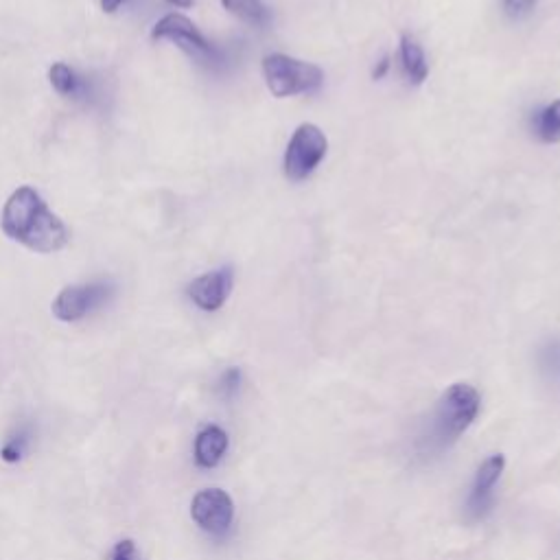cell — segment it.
<instances>
[{
	"mask_svg": "<svg viewBox=\"0 0 560 560\" xmlns=\"http://www.w3.org/2000/svg\"><path fill=\"white\" fill-rule=\"evenodd\" d=\"M241 385V370L239 368H228L219 379V390L224 396H232Z\"/></svg>",
	"mask_w": 560,
	"mask_h": 560,
	"instance_id": "16",
	"label": "cell"
},
{
	"mask_svg": "<svg viewBox=\"0 0 560 560\" xmlns=\"http://www.w3.org/2000/svg\"><path fill=\"white\" fill-rule=\"evenodd\" d=\"M123 3L125 0H101V7H103V11H108V14H114V11L119 9Z\"/></svg>",
	"mask_w": 560,
	"mask_h": 560,
	"instance_id": "19",
	"label": "cell"
},
{
	"mask_svg": "<svg viewBox=\"0 0 560 560\" xmlns=\"http://www.w3.org/2000/svg\"><path fill=\"white\" fill-rule=\"evenodd\" d=\"M51 84L55 88V92H60L62 97H73V99H84L86 95H90V86L84 77H79L73 68L57 62L51 68Z\"/></svg>",
	"mask_w": 560,
	"mask_h": 560,
	"instance_id": "12",
	"label": "cell"
},
{
	"mask_svg": "<svg viewBox=\"0 0 560 560\" xmlns=\"http://www.w3.org/2000/svg\"><path fill=\"white\" fill-rule=\"evenodd\" d=\"M228 451V434L217 425L204 427L195 438V464L200 469H215Z\"/></svg>",
	"mask_w": 560,
	"mask_h": 560,
	"instance_id": "10",
	"label": "cell"
},
{
	"mask_svg": "<svg viewBox=\"0 0 560 560\" xmlns=\"http://www.w3.org/2000/svg\"><path fill=\"white\" fill-rule=\"evenodd\" d=\"M536 136L543 143H560V99L547 105L536 116Z\"/></svg>",
	"mask_w": 560,
	"mask_h": 560,
	"instance_id": "14",
	"label": "cell"
},
{
	"mask_svg": "<svg viewBox=\"0 0 560 560\" xmlns=\"http://www.w3.org/2000/svg\"><path fill=\"white\" fill-rule=\"evenodd\" d=\"M221 5L228 14L237 16L252 27H265L272 20L270 9L265 7L263 0H221Z\"/></svg>",
	"mask_w": 560,
	"mask_h": 560,
	"instance_id": "13",
	"label": "cell"
},
{
	"mask_svg": "<svg viewBox=\"0 0 560 560\" xmlns=\"http://www.w3.org/2000/svg\"><path fill=\"white\" fill-rule=\"evenodd\" d=\"M154 40H171L180 46V49L191 55L197 64L208 68H219L224 64V53L217 46L210 44L204 35L197 31L193 22L182 14H167L156 22L154 31H151Z\"/></svg>",
	"mask_w": 560,
	"mask_h": 560,
	"instance_id": "4",
	"label": "cell"
},
{
	"mask_svg": "<svg viewBox=\"0 0 560 560\" xmlns=\"http://www.w3.org/2000/svg\"><path fill=\"white\" fill-rule=\"evenodd\" d=\"M108 285H73L62 289L53 302V315L62 322H77L110 298Z\"/></svg>",
	"mask_w": 560,
	"mask_h": 560,
	"instance_id": "7",
	"label": "cell"
},
{
	"mask_svg": "<svg viewBox=\"0 0 560 560\" xmlns=\"http://www.w3.org/2000/svg\"><path fill=\"white\" fill-rule=\"evenodd\" d=\"M401 60H403V68H405L407 77H410V84H414V86L423 84L429 75L425 53H423V49H420L416 38H412V35H407V33L401 35Z\"/></svg>",
	"mask_w": 560,
	"mask_h": 560,
	"instance_id": "11",
	"label": "cell"
},
{
	"mask_svg": "<svg viewBox=\"0 0 560 560\" xmlns=\"http://www.w3.org/2000/svg\"><path fill=\"white\" fill-rule=\"evenodd\" d=\"M388 68H390V60H388V57H383V60L379 62V68H375V73H372V77L381 79L385 73H388Z\"/></svg>",
	"mask_w": 560,
	"mask_h": 560,
	"instance_id": "20",
	"label": "cell"
},
{
	"mask_svg": "<svg viewBox=\"0 0 560 560\" xmlns=\"http://www.w3.org/2000/svg\"><path fill=\"white\" fill-rule=\"evenodd\" d=\"M536 0H504V7L510 16H523L534 7Z\"/></svg>",
	"mask_w": 560,
	"mask_h": 560,
	"instance_id": "18",
	"label": "cell"
},
{
	"mask_svg": "<svg viewBox=\"0 0 560 560\" xmlns=\"http://www.w3.org/2000/svg\"><path fill=\"white\" fill-rule=\"evenodd\" d=\"M232 283H235V274L230 267H221V270L195 278L189 285V298L202 311H219L230 296Z\"/></svg>",
	"mask_w": 560,
	"mask_h": 560,
	"instance_id": "9",
	"label": "cell"
},
{
	"mask_svg": "<svg viewBox=\"0 0 560 560\" xmlns=\"http://www.w3.org/2000/svg\"><path fill=\"white\" fill-rule=\"evenodd\" d=\"M27 447H29V434L27 431H20L18 436L9 438L5 442V447H3V451H0V455H3L5 462H18V460H22V455H25Z\"/></svg>",
	"mask_w": 560,
	"mask_h": 560,
	"instance_id": "15",
	"label": "cell"
},
{
	"mask_svg": "<svg viewBox=\"0 0 560 560\" xmlns=\"http://www.w3.org/2000/svg\"><path fill=\"white\" fill-rule=\"evenodd\" d=\"M169 5H175V7H182V9H186V7H191L193 5V0H167Z\"/></svg>",
	"mask_w": 560,
	"mask_h": 560,
	"instance_id": "21",
	"label": "cell"
},
{
	"mask_svg": "<svg viewBox=\"0 0 560 560\" xmlns=\"http://www.w3.org/2000/svg\"><path fill=\"white\" fill-rule=\"evenodd\" d=\"M482 396L469 383H453L440 396L431 418V442L438 447H449L458 440L480 414Z\"/></svg>",
	"mask_w": 560,
	"mask_h": 560,
	"instance_id": "2",
	"label": "cell"
},
{
	"mask_svg": "<svg viewBox=\"0 0 560 560\" xmlns=\"http://www.w3.org/2000/svg\"><path fill=\"white\" fill-rule=\"evenodd\" d=\"M0 226L9 239L40 254L62 250L70 237L64 221L46 206L40 193L31 186H20L11 193L0 217Z\"/></svg>",
	"mask_w": 560,
	"mask_h": 560,
	"instance_id": "1",
	"label": "cell"
},
{
	"mask_svg": "<svg viewBox=\"0 0 560 560\" xmlns=\"http://www.w3.org/2000/svg\"><path fill=\"white\" fill-rule=\"evenodd\" d=\"M191 517L204 532L224 536L235 521V504L226 490L206 488L193 497Z\"/></svg>",
	"mask_w": 560,
	"mask_h": 560,
	"instance_id": "6",
	"label": "cell"
},
{
	"mask_svg": "<svg viewBox=\"0 0 560 560\" xmlns=\"http://www.w3.org/2000/svg\"><path fill=\"white\" fill-rule=\"evenodd\" d=\"M506 458L501 453L490 455L482 462L480 469L475 473V480L471 486L469 499H466V512H469L471 519H482L490 504H493V488L499 482L501 473H504Z\"/></svg>",
	"mask_w": 560,
	"mask_h": 560,
	"instance_id": "8",
	"label": "cell"
},
{
	"mask_svg": "<svg viewBox=\"0 0 560 560\" xmlns=\"http://www.w3.org/2000/svg\"><path fill=\"white\" fill-rule=\"evenodd\" d=\"M110 560H138L134 541L125 539V541H121V543H116V547L112 550Z\"/></svg>",
	"mask_w": 560,
	"mask_h": 560,
	"instance_id": "17",
	"label": "cell"
},
{
	"mask_svg": "<svg viewBox=\"0 0 560 560\" xmlns=\"http://www.w3.org/2000/svg\"><path fill=\"white\" fill-rule=\"evenodd\" d=\"M263 75L267 88L278 99L307 95V92H315L324 84V73L320 66L296 60V57L283 53H272L265 57Z\"/></svg>",
	"mask_w": 560,
	"mask_h": 560,
	"instance_id": "3",
	"label": "cell"
},
{
	"mask_svg": "<svg viewBox=\"0 0 560 560\" xmlns=\"http://www.w3.org/2000/svg\"><path fill=\"white\" fill-rule=\"evenodd\" d=\"M329 149V140L318 125L302 123L291 136L285 151V175L291 182H302L320 167Z\"/></svg>",
	"mask_w": 560,
	"mask_h": 560,
	"instance_id": "5",
	"label": "cell"
}]
</instances>
